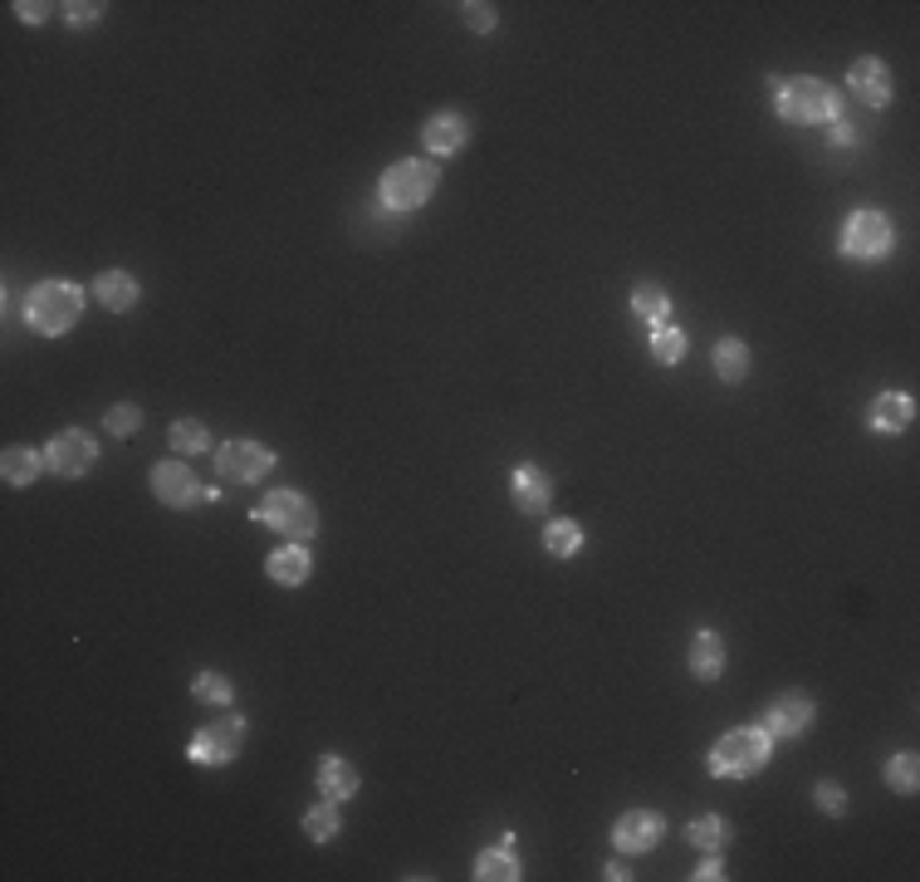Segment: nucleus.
Segmentation results:
<instances>
[{
	"instance_id": "7c9ffc66",
	"label": "nucleus",
	"mask_w": 920,
	"mask_h": 882,
	"mask_svg": "<svg viewBox=\"0 0 920 882\" xmlns=\"http://www.w3.org/2000/svg\"><path fill=\"white\" fill-rule=\"evenodd\" d=\"M191 696H197L201 706H221V711H225V706H231V696H235V692H231V682H225L221 672H201L197 682H191Z\"/></svg>"
},
{
	"instance_id": "39448f33",
	"label": "nucleus",
	"mask_w": 920,
	"mask_h": 882,
	"mask_svg": "<svg viewBox=\"0 0 920 882\" xmlns=\"http://www.w3.org/2000/svg\"><path fill=\"white\" fill-rule=\"evenodd\" d=\"M255 519L284 539H299V545H309V539L319 535V511H314V501L299 491H269L265 505H255Z\"/></svg>"
},
{
	"instance_id": "6e6552de",
	"label": "nucleus",
	"mask_w": 920,
	"mask_h": 882,
	"mask_svg": "<svg viewBox=\"0 0 920 882\" xmlns=\"http://www.w3.org/2000/svg\"><path fill=\"white\" fill-rule=\"evenodd\" d=\"M215 471H221V481L255 485V481H265L269 471H275V451L260 447V441H250V437H235V441H225V447L215 451Z\"/></svg>"
},
{
	"instance_id": "4be33fe9",
	"label": "nucleus",
	"mask_w": 920,
	"mask_h": 882,
	"mask_svg": "<svg viewBox=\"0 0 920 882\" xmlns=\"http://www.w3.org/2000/svg\"><path fill=\"white\" fill-rule=\"evenodd\" d=\"M715 378L720 382H744L749 378V344L744 338H720V344H715Z\"/></svg>"
},
{
	"instance_id": "b1692460",
	"label": "nucleus",
	"mask_w": 920,
	"mask_h": 882,
	"mask_svg": "<svg viewBox=\"0 0 920 882\" xmlns=\"http://www.w3.org/2000/svg\"><path fill=\"white\" fill-rule=\"evenodd\" d=\"M44 466H50V461H44L40 451H30V447H10L6 456H0V476H6V485H30Z\"/></svg>"
},
{
	"instance_id": "6ab92c4d",
	"label": "nucleus",
	"mask_w": 920,
	"mask_h": 882,
	"mask_svg": "<svg viewBox=\"0 0 920 882\" xmlns=\"http://www.w3.org/2000/svg\"><path fill=\"white\" fill-rule=\"evenodd\" d=\"M138 280L128 275V270H104V275L94 280V300L104 304V309H113V314H123V309H133L138 304Z\"/></svg>"
},
{
	"instance_id": "2eb2a0df",
	"label": "nucleus",
	"mask_w": 920,
	"mask_h": 882,
	"mask_svg": "<svg viewBox=\"0 0 920 882\" xmlns=\"http://www.w3.org/2000/svg\"><path fill=\"white\" fill-rule=\"evenodd\" d=\"M509 495H515V505H519L525 515H549V505H553V481H549V471H539L533 461H519L515 476H509Z\"/></svg>"
},
{
	"instance_id": "f03ea898",
	"label": "nucleus",
	"mask_w": 920,
	"mask_h": 882,
	"mask_svg": "<svg viewBox=\"0 0 920 882\" xmlns=\"http://www.w3.org/2000/svg\"><path fill=\"white\" fill-rule=\"evenodd\" d=\"M774 755V735L764 726H740V731H725L720 741L710 745V775L715 779H749L759 775Z\"/></svg>"
},
{
	"instance_id": "e433bc0d",
	"label": "nucleus",
	"mask_w": 920,
	"mask_h": 882,
	"mask_svg": "<svg viewBox=\"0 0 920 882\" xmlns=\"http://www.w3.org/2000/svg\"><path fill=\"white\" fill-rule=\"evenodd\" d=\"M690 878H700V882H715V878H725V863H720V858L710 853L706 863H700V868H696V873H690Z\"/></svg>"
},
{
	"instance_id": "9d476101",
	"label": "nucleus",
	"mask_w": 920,
	"mask_h": 882,
	"mask_svg": "<svg viewBox=\"0 0 920 882\" xmlns=\"http://www.w3.org/2000/svg\"><path fill=\"white\" fill-rule=\"evenodd\" d=\"M152 495L162 505H172V511H191L197 501H207V491L197 485L187 461H157L152 466Z\"/></svg>"
},
{
	"instance_id": "f257e3e1",
	"label": "nucleus",
	"mask_w": 920,
	"mask_h": 882,
	"mask_svg": "<svg viewBox=\"0 0 920 882\" xmlns=\"http://www.w3.org/2000/svg\"><path fill=\"white\" fill-rule=\"evenodd\" d=\"M774 108L789 123H837L843 118V94L827 78L799 74V78H774Z\"/></svg>"
},
{
	"instance_id": "a878e982",
	"label": "nucleus",
	"mask_w": 920,
	"mask_h": 882,
	"mask_svg": "<svg viewBox=\"0 0 920 882\" xmlns=\"http://www.w3.org/2000/svg\"><path fill=\"white\" fill-rule=\"evenodd\" d=\"M167 441H172V451H181V456H201V451L211 447V432H207V422H197V417H181V422H172Z\"/></svg>"
},
{
	"instance_id": "f3484780",
	"label": "nucleus",
	"mask_w": 920,
	"mask_h": 882,
	"mask_svg": "<svg viewBox=\"0 0 920 882\" xmlns=\"http://www.w3.org/2000/svg\"><path fill=\"white\" fill-rule=\"evenodd\" d=\"M358 785H362L358 765H348L343 755H328V760L319 765V795L334 799V805H348V799L358 795Z\"/></svg>"
},
{
	"instance_id": "473e14b6",
	"label": "nucleus",
	"mask_w": 920,
	"mask_h": 882,
	"mask_svg": "<svg viewBox=\"0 0 920 882\" xmlns=\"http://www.w3.org/2000/svg\"><path fill=\"white\" fill-rule=\"evenodd\" d=\"M813 799H817V809L833 813V819H843V813H847V795H843V785H837V779H823V785L813 789Z\"/></svg>"
},
{
	"instance_id": "20e7f679",
	"label": "nucleus",
	"mask_w": 920,
	"mask_h": 882,
	"mask_svg": "<svg viewBox=\"0 0 920 882\" xmlns=\"http://www.w3.org/2000/svg\"><path fill=\"white\" fill-rule=\"evenodd\" d=\"M441 182V167L436 162H422V157H402V162L388 167V177H382L378 197L388 211H416L431 201V191Z\"/></svg>"
},
{
	"instance_id": "9b49d317",
	"label": "nucleus",
	"mask_w": 920,
	"mask_h": 882,
	"mask_svg": "<svg viewBox=\"0 0 920 882\" xmlns=\"http://www.w3.org/2000/svg\"><path fill=\"white\" fill-rule=\"evenodd\" d=\"M847 88L861 98L867 108H891L896 98V84H891V64L877 60V54H867V60H857L847 70Z\"/></svg>"
},
{
	"instance_id": "c756f323",
	"label": "nucleus",
	"mask_w": 920,
	"mask_h": 882,
	"mask_svg": "<svg viewBox=\"0 0 920 882\" xmlns=\"http://www.w3.org/2000/svg\"><path fill=\"white\" fill-rule=\"evenodd\" d=\"M652 358L662 368H676L680 358H686V334L672 329V324H662V329H652Z\"/></svg>"
},
{
	"instance_id": "0eeeda50",
	"label": "nucleus",
	"mask_w": 920,
	"mask_h": 882,
	"mask_svg": "<svg viewBox=\"0 0 920 882\" xmlns=\"http://www.w3.org/2000/svg\"><path fill=\"white\" fill-rule=\"evenodd\" d=\"M241 745H245V716L225 711V716H215L211 726H201L191 735L187 755H191V765H231L235 755H241Z\"/></svg>"
},
{
	"instance_id": "423d86ee",
	"label": "nucleus",
	"mask_w": 920,
	"mask_h": 882,
	"mask_svg": "<svg viewBox=\"0 0 920 882\" xmlns=\"http://www.w3.org/2000/svg\"><path fill=\"white\" fill-rule=\"evenodd\" d=\"M896 251V225L881 211H852L843 221V255L847 260H886Z\"/></svg>"
},
{
	"instance_id": "1a4fd4ad",
	"label": "nucleus",
	"mask_w": 920,
	"mask_h": 882,
	"mask_svg": "<svg viewBox=\"0 0 920 882\" xmlns=\"http://www.w3.org/2000/svg\"><path fill=\"white\" fill-rule=\"evenodd\" d=\"M44 461H50L54 476H84V471H94L98 461V441L84 432V427H70V432H60L50 441V451H44Z\"/></svg>"
},
{
	"instance_id": "aec40b11",
	"label": "nucleus",
	"mask_w": 920,
	"mask_h": 882,
	"mask_svg": "<svg viewBox=\"0 0 920 882\" xmlns=\"http://www.w3.org/2000/svg\"><path fill=\"white\" fill-rule=\"evenodd\" d=\"M690 672H696V682H715V676L725 672V642H720V632L700 628L696 638H690Z\"/></svg>"
},
{
	"instance_id": "c85d7f7f",
	"label": "nucleus",
	"mask_w": 920,
	"mask_h": 882,
	"mask_svg": "<svg viewBox=\"0 0 920 882\" xmlns=\"http://www.w3.org/2000/svg\"><path fill=\"white\" fill-rule=\"evenodd\" d=\"M886 785L896 789V795H916V785H920V760L911 750H901V755H891L886 760Z\"/></svg>"
},
{
	"instance_id": "4468645a",
	"label": "nucleus",
	"mask_w": 920,
	"mask_h": 882,
	"mask_svg": "<svg viewBox=\"0 0 920 882\" xmlns=\"http://www.w3.org/2000/svg\"><path fill=\"white\" fill-rule=\"evenodd\" d=\"M422 143H426V153H431V157L461 153V147L470 143V118H465V113H456V108L431 113L426 128H422Z\"/></svg>"
},
{
	"instance_id": "ddd939ff",
	"label": "nucleus",
	"mask_w": 920,
	"mask_h": 882,
	"mask_svg": "<svg viewBox=\"0 0 920 882\" xmlns=\"http://www.w3.org/2000/svg\"><path fill=\"white\" fill-rule=\"evenodd\" d=\"M813 716H817V706L808 692H783L774 706L764 711V731L774 735V741H793V735H803L813 726Z\"/></svg>"
},
{
	"instance_id": "4c0bfd02",
	"label": "nucleus",
	"mask_w": 920,
	"mask_h": 882,
	"mask_svg": "<svg viewBox=\"0 0 920 882\" xmlns=\"http://www.w3.org/2000/svg\"><path fill=\"white\" fill-rule=\"evenodd\" d=\"M602 878H607V882H627L632 873H627V863H617V858H612V863L602 868Z\"/></svg>"
},
{
	"instance_id": "dca6fc26",
	"label": "nucleus",
	"mask_w": 920,
	"mask_h": 882,
	"mask_svg": "<svg viewBox=\"0 0 920 882\" xmlns=\"http://www.w3.org/2000/svg\"><path fill=\"white\" fill-rule=\"evenodd\" d=\"M309 574H314V559H309V549H304L299 539H289L284 549L269 554V579H275L279 588H299V584H309Z\"/></svg>"
},
{
	"instance_id": "72a5a7b5",
	"label": "nucleus",
	"mask_w": 920,
	"mask_h": 882,
	"mask_svg": "<svg viewBox=\"0 0 920 882\" xmlns=\"http://www.w3.org/2000/svg\"><path fill=\"white\" fill-rule=\"evenodd\" d=\"M138 427H142V412H138L133 402H118V407L108 412V432H113V437H133Z\"/></svg>"
},
{
	"instance_id": "a211bd4d",
	"label": "nucleus",
	"mask_w": 920,
	"mask_h": 882,
	"mask_svg": "<svg viewBox=\"0 0 920 882\" xmlns=\"http://www.w3.org/2000/svg\"><path fill=\"white\" fill-rule=\"evenodd\" d=\"M916 417V398L911 392H881L877 402H871V432H906Z\"/></svg>"
},
{
	"instance_id": "c9c22d12",
	"label": "nucleus",
	"mask_w": 920,
	"mask_h": 882,
	"mask_svg": "<svg viewBox=\"0 0 920 882\" xmlns=\"http://www.w3.org/2000/svg\"><path fill=\"white\" fill-rule=\"evenodd\" d=\"M15 10H20V20H25V25H40V20H44V15H50V10H54V6H44V0H20V6H15Z\"/></svg>"
},
{
	"instance_id": "cd10ccee",
	"label": "nucleus",
	"mask_w": 920,
	"mask_h": 882,
	"mask_svg": "<svg viewBox=\"0 0 920 882\" xmlns=\"http://www.w3.org/2000/svg\"><path fill=\"white\" fill-rule=\"evenodd\" d=\"M690 843L696 848H706V853H720L725 839H730V823L720 819V813H700V819H690Z\"/></svg>"
},
{
	"instance_id": "393cba45",
	"label": "nucleus",
	"mask_w": 920,
	"mask_h": 882,
	"mask_svg": "<svg viewBox=\"0 0 920 882\" xmlns=\"http://www.w3.org/2000/svg\"><path fill=\"white\" fill-rule=\"evenodd\" d=\"M304 833H309V843H334L338 833H343V819H338L334 799H324V805H314L304 813Z\"/></svg>"
},
{
	"instance_id": "bb28decb",
	"label": "nucleus",
	"mask_w": 920,
	"mask_h": 882,
	"mask_svg": "<svg viewBox=\"0 0 920 882\" xmlns=\"http://www.w3.org/2000/svg\"><path fill=\"white\" fill-rule=\"evenodd\" d=\"M543 549H549L553 559H573V554L583 549V529H578L573 519H549V529H543Z\"/></svg>"
},
{
	"instance_id": "7ed1b4c3",
	"label": "nucleus",
	"mask_w": 920,
	"mask_h": 882,
	"mask_svg": "<svg viewBox=\"0 0 920 882\" xmlns=\"http://www.w3.org/2000/svg\"><path fill=\"white\" fill-rule=\"evenodd\" d=\"M84 314V290L70 285V280H44L25 294V324L44 338H60L70 334Z\"/></svg>"
},
{
	"instance_id": "f8f14e48",
	"label": "nucleus",
	"mask_w": 920,
	"mask_h": 882,
	"mask_svg": "<svg viewBox=\"0 0 920 882\" xmlns=\"http://www.w3.org/2000/svg\"><path fill=\"white\" fill-rule=\"evenodd\" d=\"M662 833H666V819L656 809H627L612 823V843H617L622 853H652V848L662 843Z\"/></svg>"
},
{
	"instance_id": "f704fd0d",
	"label": "nucleus",
	"mask_w": 920,
	"mask_h": 882,
	"mask_svg": "<svg viewBox=\"0 0 920 882\" xmlns=\"http://www.w3.org/2000/svg\"><path fill=\"white\" fill-rule=\"evenodd\" d=\"M98 15H104V6H94V0H74V6H64V20H70V25H94Z\"/></svg>"
},
{
	"instance_id": "412c9836",
	"label": "nucleus",
	"mask_w": 920,
	"mask_h": 882,
	"mask_svg": "<svg viewBox=\"0 0 920 882\" xmlns=\"http://www.w3.org/2000/svg\"><path fill=\"white\" fill-rule=\"evenodd\" d=\"M475 878L480 882H519L525 878V868H519V858H515V843L485 848V853L475 858Z\"/></svg>"
},
{
	"instance_id": "58836bf2",
	"label": "nucleus",
	"mask_w": 920,
	"mask_h": 882,
	"mask_svg": "<svg viewBox=\"0 0 920 882\" xmlns=\"http://www.w3.org/2000/svg\"><path fill=\"white\" fill-rule=\"evenodd\" d=\"M833 143H837V147L852 143V128H847V123H833Z\"/></svg>"
},
{
	"instance_id": "5701e85b",
	"label": "nucleus",
	"mask_w": 920,
	"mask_h": 882,
	"mask_svg": "<svg viewBox=\"0 0 920 882\" xmlns=\"http://www.w3.org/2000/svg\"><path fill=\"white\" fill-rule=\"evenodd\" d=\"M632 314H637L642 324H652V329H662V324L672 319V294L662 285H637L632 290Z\"/></svg>"
},
{
	"instance_id": "2f4dec72",
	"label": "nucleus",
	"mask_w": 920,
	"mask_h": 882,
	"mask_svg": "<svg viewBox=\"0 0 920 882\" xmlns=\"http://www.w3.org/2000/svg\"><path fill=\"white\" fill-rule=\"evenodd\" d=\"M461 20L475 30V35H490V30L499 25L495 6H485V0H465V6H461Z\"/></svg>"
}]
</instances>
